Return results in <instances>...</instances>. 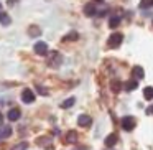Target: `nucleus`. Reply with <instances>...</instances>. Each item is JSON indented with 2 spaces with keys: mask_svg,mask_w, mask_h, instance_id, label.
Listing matches in <instances>:
<instances>
[{
  "mask_svg": "<svg viewBox=\"0 0 153 150\" xmlns=\"http://www.w3.org/2000/svg\"><path fill=\"white\" fill-rule=\"evenodd\" d=\"M138 7L142 8V10H145V8H150V7H153V0H142Z\"/></svg>",
  "mask_w": 153,
  "mask_h": 150,
  "instance_id": "nucleus-21",
  "label": "nucleus"
},
{
  "mask_svg": "<svg viewBox=\"0 0 153 150\" xmlns=\"http://www.w3.org/2000/svg\"><path fill=\"white\" fill-rule=\"evenodd\" d=\"M122 41H123V35L122 33H119V31H115V33H112L109 37V41H107V45H109V48H119L120 45H122Z\"/></svg>",
  "mask_w": 153,
  "mask_h": 150,
  "instance_id": "nucleus-1",
  "label": "nucleus"
},
{
  "mask_svg": "<svg viewBox=\"0 0 153 150\" xmlns=\"http://www.w3.org/2000/svg\"><path fill=\"white\" fill-rule=\"evenodd\" d=\"M35 99H36V96H35L33 91L31 89H23V93H22V101H23L25 104L35 102Z\"/></svg>",
  "mask_w": 153,
  "mask_h": 150,
  "instance_id": "nucleus-3",
  "label": "nucleus"
},
{
  "mask_svg": "<svg viewBox=\"0 0 153 150\" xmlns=\"http://www.w3.org/2000/svg\"><path fill=\"white\" fill-rule=\"evenodd\" d=\"M97 12V5L96 4H86L84 5V13L87 15V17H94Z\"/></svg>",
  "mask_w": 153,
  "mask_h": 150,
  "instance_id": "nucleus-6",
  "label": "nucleus"
},
{
  "mask_svg": "<svg viewBox=\"0 0 153 150\" xmlns=\"http://www.w3.org/2000/svg\"><path fill=\"white\" fill-rule=\"evenodd\" d=\"M91 124H92V119L89 116H79V119H77V125L79 127H89Z\"/></svg>",
  "mask_w": 153,
  "mask_h": 150,
  "instance_id": "nucleus-7",
  "label": "nucleus"
},
{
  "mask_svg": "<svg viewBox=\"0 0 153 150\" xmlns=\"http://www.w3.org/2000/svg\"><path fill=\"white\" fill-rule=\"evenodd\" d=\"M132 74H133L135 79H143V78H145V71H143L142 66H135L132 69Z\"/></svg>",
  "mask_w": 153,
  "mask_h": 150,
  "instance_id": "nucleus-9",
  "label": "nucleus"
},
{
  "mask_svg": "<svg viewBox=\"0 0 153 150\" xmlns=\"http://www.w3.org/2000/svg\"><path fill=\"white\" fill-rule=\"evenodd\" d=\"M12 23V18L8 13H2L0 12V25H4V27H8V25Z\"/></svg>",
  "mask_w": 153,
  "mask_h": 150,
  "instance_id": "nucleus-14",
  "label": "nucleus"
},
{
  "mask_svg": "<svg viewBox=\"0 0 153 150\" xmlns=\"http://www.w3.org/2000/svg\"><path fill=\"white\" fill-rule=\"evenodd\" d=\"M122 129L127 130V132L135 129V117H132V116L122 117Z\"/></svg>",
  "mask_w": 153,
  "mask_h": 150,
  "instance_id": "nucleus-2",
  "label": "nucleus"
},
{
  "mask_svg": "<svg viewBox=\"0 0 153 150\" xmlns=\"http://www.w3.org/2000/svg\"><path fill=\"white\" fill-rule=\"evenodd\" d=\"M36 143H38V145H43V143H48V145L51 147V139H48V137H38V139H36Z\"/></svg>",
  "mask_w": 153,
  "mask_h": 150,
  "instance_id": "nucleus-22",
  "label": "nucleus"
},
{
  "mask_svg": "<svg viewBox=\"0 0 153 150\" xmlns=\"http://www.w3.org/2000/svg\"><path fill=\"white\" fill-rule=\"evenodd\" d=\"M10 135H12V127L10 125H4L2 129H0V140H2V139H8Z\"/></svg>",
  "mask_w": 153,
  "mask_h": 150,
  "instance_id": "nucleus-11",
  "label": "nucleus"
},
{
  "mask_svg": "<svg viewBox=\"0 0 153 150\" xmlns=\"http://www.w3.org/2000/svg\"><path fill=\"white\" fill-rule=\"evenodd\" d=\"M0 12H2V4H0Z\"/></svg>",
  "mask_w": 153,
  "mask_h": 150,
  "instance_id": "nucleus-28",
  "label": "nucleus"
},
{
  "mask_svg": "<svg viewBox=\"0 0 153 150\" xmlns=\"http://www.w3.org/2000/svg\"><path fill=\"white\" fill-rule=\"evenodd\" d=\"M61 61H63V58H61V54L59 53H51V60L48 61V64H50L51 68H56V66H59L61 64Z\"/></svg>",
  "mask_w": 153,
  "mask_h": 150,
  "instance_id": "nucleus-5",
  "label": "nucleus"
},
{
  "mask_svg": "<svg viewBox=\"0 0 153 150\" xmlns=\"http://www.w3.org/2000/svg\"><path fill=\"white\" fill-rule=\"evenodd\" d=\"M77 38H79V35H77L76 31H71V33H68L66 37L63 38V41H76Z\"/></svg>",
  "mask_w": 153,
  "mask_h": 150,
  "instance_id": "nucleus-16",
  "label": "nucleus"
},
{
  "mask_svg": "<svg viewBox=\"0 0 153 150\" xmlns=\"http://www.w3.org/2000/svg\"><path fill=\"white\" fill-rule=\"evenodd\" d=\"M94 2H96V4H102L104 0H94Z\"/></svg>",
  "mask_w": 153,
  "mask_h": 150,
  "instance_id": "nucleus-26",
  "label": "nucleus"
},
{
  "mask_svg": "<svg viewBox=\"0 0 153 150\" xmlns=\"http://www.w3.org/2000/svg\"><path fill=\"white\" fill-rule=\"evenodd\" d=\"M82 150H84V149H82Z\"/></svg>",
  "mask_w": 153,
  "mask_h": 150,
  "instance_id": "nucleus-29",
  "label": "nucleus"
},
{
  "mask_svg": "<svg viewBox=\"0 0 153 150\" xmlns=\"http://www.w3.org/2000/svg\"><path fill=\"white\" fill-rule=\"evenodd\" d=\"M28 33H30V37H40V35H41V30H40L38 27H35V25H33V27L28 28Z\"/></svg>",
  "mask_w": 153,
  "mask_h": 150,
  "instance_id": "nucleus-19",
  "label": "nucleus"
},
{
  "mask_svg": "<svg viewBox=\"0 0 153 150\" xmlns=\"http://www.w3.org/2000/svg\"><path fill=\"white\" fill-rule=\"evenodd\" d=\"M119 142V135L117 134H109V137L105 139V147H114Z\"/></svg>",
  "mask_w": 153,
  "mask_h": 150,
  "instance_id": "nucleus-10",
  "label": "nucleus"
},
{
  "mask_svg": "<svg viewBox=\"0 0 153 150\" xmlns=\"http://www.w3.org/2000/svg\"><path fill=\"white\" fill-rule=\"evenodd\" d=\"M119 23H120V17H110V20H109V27L110 28H117L119 27Z\"/></svg>",
  "mask_w": 153,
  "mask_h": 150,
  "instance_id": "nucleus-18",
  "label": "nucleus"
},
{
  "mask_svg": "<svg viewBox=\"0 0 153 150\" xmlns=\"http://www.w3.org/2000/svg\"><path fill=\"white\" fill-rule=\"evenodd\" d=\"M2 120H4V116H2V114H0V124H2Z\"/></svg>",
  "mask_w": 153,
  "mask_h": 150,
  "instance_id": "nucleus-27",
  "label": "nucleus"
},
{
  "mask_svg": "<svg viewBox=\"0 0 153 150\" xmlns=\"http://www.w3.org/2000/svg\"><path fill=\"white\" fill-rule=\"evenodd\" d=\"M66 140L69 143H76V140H77V134L74 132V130H71V132H68V135H66Z\"/></svg>",
  "mask_w": 153,
  "mask_h": 150,
  "instance_id": "nucleus-17",
  "label": "nucleus"
},
{
  "mask_svg": "<svg viewBox=\"0 0 153 150\" xmlns=\"http://www.w3.org/2000/svg\"><path fill=\"white\" fill-rule=\"evenodd\" d=\"M36 89L40 91V93L43 94V96H48V89H46V87H41V86H36Z\"/></svg>",
  "mask_w": 153,
  "mask_h": 150,
  "instance_id": "nucleus-24",
  "label": "nucleus"
},
{
  "mask_svg": "<svg viewBox=\"0 0 153 150\" xmlns=\"http://www.w3.org/2000/svg\"><path fill=\"white\" fill-rule=\"evenodd\" d=\"M35 53L40 54V56L46 54V53H48V45L45 43V41H38V43L35 45Z\"/></svg>",
  "mask_w": 153,
  "mask_h": 150,
  "instance_id": "nucleus-4",
  "label": "nucleus"
},
{
  "mask_svg": "<svg viewBox=\"0 0 153 150\" xmlns=\"http://www.w3.org/2000/svg\"><path fill=\"white\" fill-rule=\"evenodd\" d=\"M74 102H76V99H74V97H69V99H66L61 104V107H63V109H69L71 106H74Z\"/></svg>",
  "mask_w": 153,
  "mask_h": 150,
  "instance_id": "nucleus-20",
  "label": "nucleus"
},
{
  "mask_svg": "<svg viewBox=\"0 0 153 150\" xmlns=\"http://www.w3.org/2000/svg\"><path fill=\"white\" fill-rule=\"evenodd\" d=\"M143 97H145L146 101H152L153 99V87L152 86H148V87L143 89Z\"/></svg>",
  "mask_w": 153,
  "mask_h": 150,
  "instance_id": "nucleus-15",
  "label": "nucleus"
},
{
  "mask_svg": "<svg viewBox=\"0 0 153 150\" xmlns=\"http://www.w3.org/2000/svg\"><path fill=\"white\" fill-rule=\"evenodd\" d=\"M122 87L127 91V93H130V91H133V89H137V87H138V81H137V79H130V81H127Z\"/></svg>",
  "mask_w": 153,
  "mask_h": 150,
  "instance_id": "nucleus-8",
  "label": "nucleus"
},
{
  "mask_svg": "<svg viewBox=\"0 0 153 150\" xmlns=\"http://www.w3.org/2000/svg\"><path fill=\"white\" fill-rule=\"evenodd\" d=\"M146 114H153V104L148 107V109H146Z\"/></svg>",
  "mask_w": 153,
  "mask_h": 150,
  "instance_id": "nucleus-25",
  "label": "nucleus"
},
{
  "mask_svg": "<svg viewBox=\"0 0 153 150\" xmlns=\"http://www.w3.org/2000/svg\"><path fill=\"white\" fill-rule=\"evenodd\" d=\"M28 149V143L27 142H22V143H18V145H15L12 150H27Z\"/></svg>",
  "mask_w": 153,
  "mask_h": 150,
  "instance_id": "nucleus-23",
  "label": "nucleus"
},
{
  "mask_svg": "<svg viewBox=\"0 0 153 150\" xmlns=\"http://www.w3.org/2000/svg\"><path fill=\"white\" fill-rule=\"evenodd\" d=\"M110 89H112V93H120L122 91V81H119V79H114L112 83H110Z\"/></svg>",
  "mask_w": 153,
  "mask_h": 150,
  "instance_id": "nucleus-13",
  "label": "nucleus"
},
{
  "mask_svg": "<svg viewBox=\"0 0 153 150\" xmlns=\"http://www.w3.org/2000/svg\"><path fill=\"white\" fill-rule=\"evenodd\" d=\"M20 116H22V112H20V109H12L10 112H8V120H12V122H15V120H18L20 119Z\"/></svg>",
  "mask_w": 153,
  "mask_h": 150,
  "instance_id": "nucleus-12",
  "label": "nucleus"
}]
</instances>
